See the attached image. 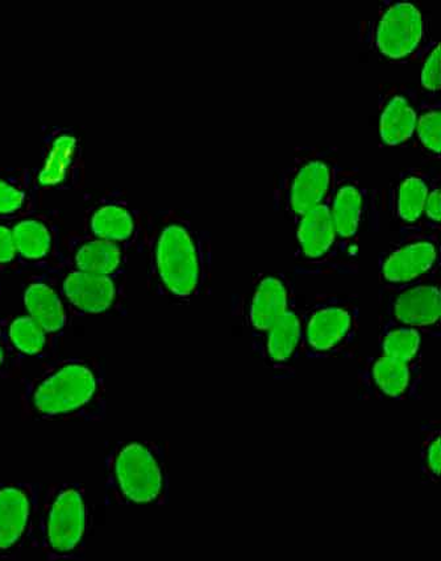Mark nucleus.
Masks as SVG:
<instances>
[{
  "label": "nucleus",
  "instance_id": "ddd939ff",
  "mask_svg": "<svg viewBox=\"0 0 441 561\" xmlns=\"http://www.w3.org/2000/svg\"><path fill=\"white\" fill-rule=\"evenodd\" d=\"M294 224V256L302 273L331 274L344 268L328 203L308 210Z\"/></svg>",
  "mask_w": 441,
  "mask_h": 561
},
{
  "label": "nucleus",
  "instance_id": "f8f14e48",
  "mask_svg": "<svg viewBox=\"0 0 441 561\" xmlns=\"http://www.w3.org/2000/svg\"><path fill=\"white\" fill-rule=\"evenodd\" d=\"M361 400L418 401L423 396V366L408 365L391 356H365L358 369Z\"/></svg>",
  "mask_w": 441,
  "mask_h": 561
},
{
  "label": "nucleus",
  "instance_id": "4be33fe9",
  "mask_svg": "<svg viewBox=\"0 0 441 561\" xmlns=\"http://www.w3.org/2000/svg\"><path fill=\"white\" fill-rule=\"evenodd\" d=\"M11 228L19 262L43 268L44 272L58 265L61 247L50 222L43 217L30 215L18 220Z\"/></svg>",
  "mask_w": 441,
  "mask_h": 561
},
{
  "label": "nucleus",
  "instance_id": "0eeeda50",
  "mask_svg": "<svg viewBox=\"0 0 441 561\" xmlns=\"http://www.w3.org/2000/svg\"><path fill=\"white\" fill-rule=\"evenodd\" d=\"M427 19L411 2L385 0L377 13L360 25V42L392 62L417 61L430 39Z\"/></svg>",
  "mask_w": 441,
  "mask_h": 561
},
{
  "label": "nucleus",
  "instance_id": "cd10ccee",
  "mask_svg": "<svg viewBox=\"0 0 441 561\" xmlns=\"http://www.w3.org/2000/svg\"><path fill=\"white\" fill-rule=\"evenodd\" d=\"M441 424L427 420L420 425V479L421 483L438 485L441 473Z\"/></svg>",
  "mask_w": 441,
  "mask_h": 561
},
{
  "label": "nucleus",
  "instance_id": "c85d7f7f",
  "mask_svg": "<svg viewBox=\"0 0 441 561\" xmlns=\"http://www.w3.org/2000/svg\"><path fill=\"white\" fill-rule=\"evenodd\" d=\"M421 64L420 92L439 96L441 91L440 43L432 37L421 49L417 59Z\"/></svg>",
  "mask_w": 441,
  "mask_h": 561
},
{
  "label": "nucleus",
  "instance_id": "9b49d317",
  "mask_svg": "<svg viewBox=\"0 0 441 561\" xmlns=\"http://www.w3.org/2000/svg\"><path fill=\"white\" fill-rule=\"evenodd\" d=\"M440 234L412 232L400 234L397 242L378 256L381 286H405L440 272Z\"/></svg>",
  "mask_w": 441,
  "mask_h": 561
},
{
  "label": "nucleus",
  "instance_id": "6ab92c4d",
  "mask_svg": "<svg viewBox=\"0 0 441 561\" xmlns=\"http://www.w3.org/2000/svg\"><path fill=\"white\" fill-rule=\"evenodd\" d=\"M439 174V169L410 168L402 171L388 186L386 208L398 224L400 234L419 232L427 195Z\"/></svg>",
  "mask_w": 441,
  "mask_h": 561
},
{
  "label": "nucleus",
  "instance_id": "aec40b11",
  "mask_svg": "<svg viewBox=\"0 0 441 561\" xmlns=\"http://www.w3.org/2000/svg\"><path fill=\"white\" fill-rule=\"evenodd\" d=\"M128 250L86 233L75 234L66 239L58 265L91 274H127Z\"/></svg>",
  "mask_w": 441,
  "mask_h": 561
},
{
  "label": "nucleus",
  "instance_id": "1a4fd4ad",
  "mask_svg": "<svg viewBox=\"0 0 441 561\" xmlns=\"http://www.w3.org/2000/svg\"><path fill=\"white\" fill-rule=\"evenodd\" d=\"M45 273L56 283L71 314H117L125 310L127 274H91L59 265Z\"/></svg>",
  "mask_w": 441,
  "mask_h": 561
},
{
  "label": "nucleus",
  "instance_id": "39448f33",
  "mask_svg": "<svg viewBox=\"0 0 441 561\" xmlns=\"http://www.w3.org/2000/svg\"><path fill=\"white\" fill-rule=\"evenodd\" d=\"M342 169L335 147L296 148L292 161L275 178L273 208L295 222L331 199Z\"/></svg>",
  "mask_w": 441,
  "mask_h": 561
},
{
  "label": "nucleus",
  "instance_id": "a878e982",
  "mask_svg": "<svg viewBox=\"0 0 441 561\" xmlns=\"http://www.w3.org/2000/svg\"><path fill=\"white\" fill-rule=\"evenodd\" d=\"M378 353L408 365L423 366V335L412 328L380 321Z\"/></svg>",
  "mask_w": 441,
  "mask_h": 561
},
{
  "label": "nucleus",
  "instance_id": "4468645a",
  "mask_svg": "<svg viewBox=\"0 0 441 561\" xmlns=\"http://www.w3.org/2000/svg\"><path fill=\"white\" fill-rule=\"evenodd\" d=\"M328 207L342 259L354 262L369 207L368 191L361 183L359 170L342 169Z\"/></svg>",
  "mask_w": 441,
  "mask_h": 561
},
{
  "label": "nucleus",
  "instance_id": "bb28decb",
  "mask_svg": "<svg viewBox=\"0 0 441 561\" xmlns=\"http://www.w3.org/2000/svg\"><path fill=\"white\" fill-rule=\"evenodd\" d=\"M414 144L421 154L432 161L441 156V101L439 96L421 94L418 102Z\"/></svg>",
  "mask_w": 441,
  "mask_h": 561
},
{
  "label": "nucleus",
  "instance_id": "c756f323",
  "mask_svg": "<svg viewBox=\"0 0 441 561\" xmlns=\"http://www.w3.org/2000/svg\"><path fill=\"white\" fill-rule=\"evenodd\" d=\"M441 229V175L434 178L427 195L419 232L440 234Z\"/></svg>",
  "mask_w": 441,
  "mask_h": 561
},
{
  "label": "nucleus",
  "instance_id": "393cba45",
  "mask_svg": "<svg viewBox=\"0 0 441 561\" xmlns=\"http://www.w3.org/2000/svg\"><path fill=\"white\" fill-rule=\"evenodd\" d=\"M2 341L11 353L23 358L42 359L58 346L59 339L39 325L29 314L9 317L3 322Z\"/></svg>",
  "mask_w": 441,
  "mask_h": 561
},
{
  "label": "nucleus",
  "instance_id": "f257e3e1",
  "mask_svg": "<svg viewBox=\"0 0 441 561\" xmlns=\"http://www.w3.org/2000/svg\"><path fill=\"white\" fill-rule=\"evenodd\" d=\"M140 245L151 294L186 304L208 295L213 280V240L180 209L143 214Z\"/></svg>",
  "mask_w": 441,
  "mask_h": 561
},
{
  "label": "nucleus",
  "instance_id": "f3484780",
  "mask_svg": "<svg viewBox=\"0 0 441 561\" xmlns=\"http://www.w3.org/2000/svg\"><path fill=\"white\" fill-rule=\"evenodd\" d=\"M253 352L274 379L295 376V365L303 358L302 309L295 307L260 335L250 336Z\"/></svg>",
  "mask_w": 441,
  "mask_h": 561
},
{
  "label": "nucleus",
  "instance_id": "9d476101",
  "mask_svg": "<svg viewBox=\"0 0 441 561\" xmlns=\"http://www.w3.org/2000/svg\"><path fill=\"white\" fill-rule=\"evenodd\" d=\"M44 485L29 481H0V559L32 547Z\"/></svg>",
  "mask_w": 441,
  "mask_h": 561
},
{
  "label": "nucleus",
  "instance_id": "b1692460",
  "mask_svg": "<svg viewBox=\"0 0 441 561\" xmlns=\"http://www.w3.org/2000/svg\"><path fill=\"white\" fill-rule=\"evenodd\" d=\"M37 206L35 175L26 169L0 168V221L23 219Z\"/></svg>",
  "mask_w": 441,
  "mask_h": 561
},
{
  "label": "nucleus",
  "instance_id": "7c9ffc66",
  "mask_svg": "<svg viewBox=\"0 0 441 561\" xmlns=\"http://www.w3.org/2000/svg\"><path fill=\"white\" fill-rule=\"evenodd\" d=\"M19 262L11 226L0 222V267H9Z\"/></svg>",
  "mask_w": 441,
  "mask_h": 561
},
{
  "label": "nucleus",
  "instance_id": "412c9836",
  "mask_svg": "<svg viewBox=\"0 0 441 561\" xmlns=\"http://www.w3.org/2000/svg\"><path fill=\"white\" fill-rule=\"evenodd\" d=\"M143 213L123 199L101 201L86 216V234L131 249L140 241Z\"/></svg>",
  "mask_w": 441,
  "mask_h": 561
},
{
  "label": "nucleus",
  "instance_id": "5701e85b",
  "mask_svg": "<svg viewBox=\"0 0 441 561\" xmlns=\"http://www.w3.org/2000/svg\"><path fill=\"white\" fill-rule=\"evenodd\" d=\"M23 302L26 314L38 322L46 332L61 339L69 327L71 312L48 274L32 276L25 284Z\"/></svg>",
  "mask_w": 441,
  "mask_h": 561
},
{
  "label": "nucleus",
  "instance_id": "6e6552de",
  "mask_svg": "<svg viewBox=\"0 0 441 561\" xmlns=\"http://www.w3.org/2000/svg\"><path fill=\"white\" fill-rule=\"evenodd\" d=\"M440 272L405 286H381L380 321L418 330L421 335L439 339L441 334Z\"/></svg>",
  "mask_w": 441,
  "mask_h": 561
},
{
  "label": "nucleus",
  "instance_id": "2f4dec72",
  "mask_svg": "<svg viewBox=\"0 0 441 561\" xmlns=\"http://www.w3.org/2000/svg\"><path fill=\"white\" fill-rule=\"evenodd\" d=\"M16 356L11 353V350L7 347L5 343L0 340V375H3L7 369L12 365L13 359Z\"/></svg>",
  "mask_w": 441,
  "mask_h": 561
},
{
  "label": "nucleus",
  "instance_id": "f03ea898",
  "mask_svg": "<svg viewBox=\"0 0 441 561\" xmlns=\"http://www.w3.org/2000/svg\"><path fill=\"white\" fill-rule=\"evenodd\" d=\"M22 401L25 413L39 421H103L108 414L103 362L77 356L46 363L24 381Z\"/></svg>",
  "mask_w": 441,
  "mask_h": 561
},
{
  "label": "nucleus",
  "instance_id": "20e7f679",
  "mask_svg": "<svg viewBox=\"0 0 441 561\" xmlns=\"http://www.w3.org/2000/svg\"><path fill=\"white\" fill-rule=\"evenodd\" d=\"M89 527L88 491L83 484L63 481L44 486L33 549L52 561L83 560Z\"/></svg>",
  "mask_w": 441,
  "mask_h": 561
},
{
  "label": "nucleus",
  "instance_id": "2eb2a0df",
  "mask_svg": "<svg viewBox=\"0 0 441 561\" xmlns=\"http://www.w3.org/2000/svg\"><path fill=\"white\" fill-rule=\"evenodd\" d=\"M295 307H298V297L287 275L259 274L244 296L240 316L250 336H256L273 327Z\"/></svg>",
  "mask_w": 441,
  "mask_h": 561
},
{
  "label": "nucleus",
  "instance_id": "dca6fc26",
  "mask_svg": "<svg viewBox=\"0 0 441 561\" xmlns=\"http://www.w3.org/2000/svg\"><path fill=\"white\" fill-rule=\"evenodd\" d=\"M82 178V137L72 128H52L44 138L42 168L35 175L38 191L76 188Z\"/></svg>",
  "mask_w": 441,
  "mask_h": 561
},
{
  "label": "nucleus",
  "instance_id": "423d86ee",
  "mask_svg": "<svg viewBox=\"0 0 441 561\" xmlns=\"http://www.w3.org/2000/svg\"><path fill=\"white\" fill-rule=\"evenodd\" d=\"M303 358L352 359L361 329L360 297L321 294L302 309Z\"/></svg>",
  "mask_w": 441,
  "mask_h": 561
},
{
  "label": "nucleus",
  "instance_id": "7ed1b4c3",
  "mask_svg": "<svg viewBox=\"0 0 441 561\" xmlns=\"http://www.w3.org/2000/svg\"><path fill=\"white\" fill-rule=\"evenodd\" d=\"M104 486L109 505H167L170 497L168 442H114L104 458Z\"/></svg>",
  "mask_w": 441,
  "mask_h": 561
},
{
  "label": "nucleus",
  "instance_id": "a211bd4d",
  "mask_svg": "<svg viewBox=\"0 0 441 561\" xmlns=\"http://www.w3.org/2000/svg\"><path fill=\"white\" fill-rule=\"evenodd\" d=\"M420 91L405 84H386L378 98L380 141L399 148L414 140Z\"/></svg>",
  "mask_w": 441,
  "mask_h": 561
}]
</instances>
